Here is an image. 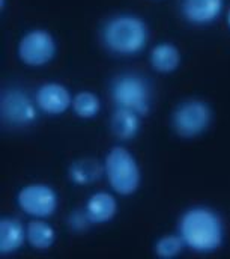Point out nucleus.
<instances>
[{
	"mask_svg": "<svg viewBox=\"0 0 230 259\" xmlns=\"http://www.w3.org/2000/svg\"><path fill=\"white\" fill-rule=\"evenodd\" d=\"M177 234L185 247L196 253L217 252L226 238L221 215L209 206H191L182 212L177 223Z\"/></svg>",
	"mask_w": 230,
	"mask_h": 259,
	"instance_id": "f257e3e1",
	"label": "nucleus"
},
{
	"mask_svg": "<svg viewBox=\"0 0 230 259\" xmlns=\"http://www.w3.org/2000/svg\"><path fill=\"white\" fill-rule=\"evenodd\" d=\"M148 35L145 20L132 14L116 15L103 29L104 46L119 56L139 55L148 44Z\"/></svg>",
	"mask_w": 230,
	"mask_h": 259,
	"instance_id": "f03ea898",
	"label": "nucleus"
},
{
	"mask_svg": "<svg viewBox=\"0 0 230 259\" xmlns=\"http://www.w3.org/2000/svg\"><path fill=\"white\" fill-rule=\"evenodd\" d=\"M104 174L117 196H132L142 184V169L134 154L125 146H113L104 158Z\"/></svg>",
	"mask_w": 230,
	"mask_h": 259,
	"instance_id": "7ed1b4c3",
	"label": "nucleus"
},
{
	"mask_svg": "<svg viewBox=\"0 0 230 259\" xmlns=\"http://www.w3.org/2000/svg\"><path fill=\"white\" fill-rule=\"evenodd\" d=\"M151 97L148 80L134 72L120 74L112 84V100L115 101L116 107L134 110L140 116L149 113Z\"/></svg>",
	"mask_w": 230,
	"mask_h": 259,
	"instance_id": "20e7f679",
	"label": "nucleus"
},
{
	"mask_svg": "<svg viewBox=\"0 0 230 259\" xmlns=\"http://www.w3.org/2000/svg\"><path fill=\"white\" fill-rule=\"evenodd\" d=\"M212 109L208 103L191 98L176 106L172 113L173 131L182 139L202 136L212 124Z\"/></svg>",
	"mask_w": 230,
	"mask_h": 259,
	"instance_id": "39448f33",
	"label": "nucleus"
},
{
	"mask_svg": "<svg viewBox=\"0 0 230 259\" xmlns=\"http://www.w3.org/2000/svg\"><path fill=\"white\" fill-rule=\"evenodd\" d=\"M38 106L35 97L18 88L3 91L0 98L2 122L11 128H23L33 124L38 118Z\"/></svg>",
	"mask_w": 230,
	"mask_h": 259,
	"instance_id": "423d86ee",
	"label": "nucleus"
},
{
	"mask_svg": "<svg viewBox=\"0 0 230 259\" xmlns=\"http://www.w3.org/2000/svg\"><path fill=\"white\" fill-rule=\"evenodd\" d=\"M58 53L55 36L45 29H33L24 33L18 42L17 55L21 64L41 68L49 65Z\"/></svg>",
	"mask_w": 230,
	"mask_h": 259,
	"instance_id": "0eeeda50",
	"label": "nucleus"
},
{
	"mask_svg": "<svg viewBox=\"0 0 230 259\" xmlns=\"http://www.w3.org/2000/svg\"><path fill=\"white\" fill-rule=\"evenodd\" d=\"M18 208L33 219H49L59 206V196L53 187L42 183H32L17 193Z\"/></svg>",
	"mask_w": 230,
	"mask_h": 259,
	"instance_id": "6e6552de",
	"label": "nucleus"
},
{
	"mask_svg": "<svg viewBox=\"0 0 230 259\" xmlns=\"http://www.w3.org/2000/svg\"><path fill=\"white\" fill-rule=\"evenodd\" d=\"M36 106L41 112L50 116L66 113L72 106V94L69 89L58 81H47L41 84L35 94Z\"/></svg>",
	"mask_w": 230,
	"mask_h": 259,
	"instance_id": "1a4fd4ad",
	"label": "nucleus"
},
{
	"mask_svg": "<svg viewBox=\"0 0 230 259\" xmlns=\"http://www.w3.org/2000/svg\"><path fill=\"white\" fill-rule=\"evenodd\" d=\"M224 9V0H182L180 12L183 18L194 26H208L220 18Z\"/></svg>",
	"mask_w": 230,
	"mask_h": 259,
	"instance_id": "9d476101",
	"label": "nucleus"
},
{
	"mask_svg": "<svg viewBox=\"0 0 230 259\" xmlns=\"http://www.w3.org/2000/svg\"><path fill=\"white\" fill-rule=\"evenodd\" d=\"M27 243L26 226L14 217L0 219V253L8 256L17 253Z\"/></svg>",
	"mask_w": 230,
	"mask_h": 259,
	"instance_id": "9b49d317",
	"label": "nucleus"
},
{
	"mask_svg": "<svg viewBox=\"0 0 230 259\" xmlns=\"http://www.w3.org/2000/svg\"><path fill=\"white\" fill-rule=\"evenodd\" d=\"M84 208H86L94 225L110 223L119 211L116 196L113 193H109V192L94 193L87 199Z\"/></svg>",
	"mask_w": 230,
	"mask_h": 259,
	"instance_id": "f8f14e48",
	"label": "nucleus"
},
{
	"mask_svg": "<svg viewBox=\"0 0 230 259\" xmlns=\"http://www.w3.org/2000/svg\"><path fill=\"white\" fill-rule=\"evenodd\" d=\"M104 174V163L101 164L98 160L90 157H83L71 163L68 167V178L72 184L86 187L92 186L103 178Z\"/></svg>",
	"mask_w": 230,
	"mask_h": 259,
	"instance_id": "ddd939ff",
	"label": "nucleus"
},
{
	"mask_svg": "<svg viewBox=\"0 0 230 259\" xmlns=\"http://www.w3.org/2000/svg\"><path fill=\"white\" fill-rule=\"evenodd\" d=\"M140 118L142 116L134 110L125 107H116L110 119V128L113 136L122 142L132 140L140 133V127H142Z\"/></svg>",
	"mask_w": 230,
	"mask_h": 259,
	"instance_id": "4468645a",
	"label": "nucleus"
},
{
	"mask_svg": "<svg viewBox=\"0 0 230 259\" xmlns=\"http://www.w3.org/2000/svg\"><path fill=\"white\" fill-rule=\"evenodd\" d=\"M151 66L160 74H172L182 62L180 50L172 42H160L157 44L149 55Z\"/></svg>",
	"mask_w": 230,
	"mask_h": 259,
	"instance_id": "2eb2a0df",
	"label": "nucleus"
},
{
	"mask_svg": "<svg viewBox=\"0 0 230 259\" xmlns=\"http://www.w3.org/2000/svg\"><path fill=\"white\" fill-rule=\"evenodd\" d=\"M27 244L35 250H49L56 243V231L47 219H33L26 226Z\"/></svg>",
	"mask_w": 230,
	"mask_h": 259,
	"instance_id": "dca6fc26",
	"label": "nucleus"
},
{
	"mask_svg": "<svg viewBox=\"0 0 230 259\" xmlns=\"http://www.w3.org/2000/svg\"><path fill=\"white\" fill-rule=\"evenodd\" d=\"M71 109L80 119H94L101 112V100L95 92L81 91L72 97Z\"/></svg>",
	"mask_w": 230,
	"mask_h": 259,
	"instance_id": "f3484780",
	"label": "nucleus"
},
{
	"mask_svg": "<svg viewBox=\"0 0 230 259\" xmlns=\"http://www.w3.org/2000/svg\"><path fill=\"white\" fill-rule=\"evenodd\" d=\"M185 249V243L179 234H167L160 237L155 241L154 252L157 258L160 259H174L177 258Z\"/></svg>",
	"mask_w": 230,
	"mask_h": 259,
	"instance_id": "a211bd4d",
	"label": "nucleus"
},
{
	"mask_svg": "<svg viewBox=\"0 0 230 259\" xmlns=\"http://www.w3.org/2000/svg\"><path fill=\"white\" fill-rule=\"evenodd\" d=\"M66 225L68 228L72 231V232H77V234H81V232H86L94 223L86 211V208L83 209H74L69 215H68V220H66Z\"/></svg>",
	"mask_w": 230,
	"mask_h": 259,
	"instance_id": "6ab92c4d",
	"label": "nucleus"
},
{
	"mask_svg": "<svg viewBox=\"0 0 230 259\" xmlns=\"http://www.w3.org/2000/svg\"><path fill=\"white\" fill-rule=\"evenodd\" d=\"M226 21H227V26H229L230 29V8L227 9V14H226Z\"/></svg>",
	"mask_w": 230,
	"mask_h": 259,
	"instance_id": "aec40b11",
	"label": "nucleus"
},
{
	"mask_svg": "<svg viewBox=\"0 0 230 259\" xmlns=\"http://www.w3.org/2000/svg\"><path fill=\"white\" fill-rule=\"evenodd\" d=\"M0 6H2V11L5 9V0H0Z\"/></svg>",
	"mask_w": 230,
	"mask_h": 259,
	"instance_id": "412c9836",
	"label": "nucleus"
}]
</instances>
